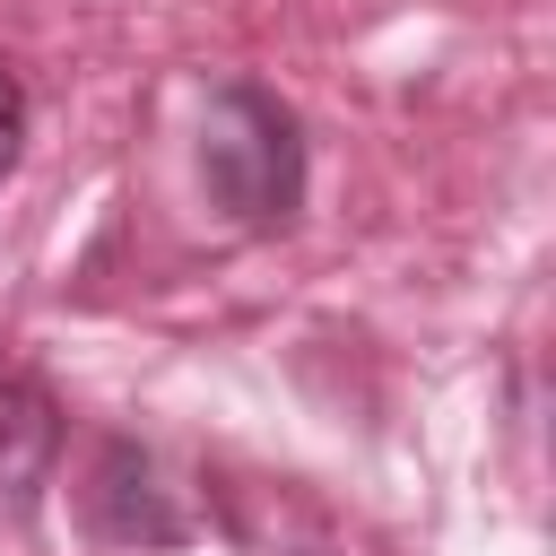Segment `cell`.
Wrapping results in <instances>:
<instances>
[{
  "label": "cell",
  "mask_w": 556,
  "mask_h": 556,
  "mask_svg": "<svg viewBox=\"0 0 556 556\" xmlns=\"http://www.w3.org/2000/svg\"><path fill=\"white\" fill-rule=\"evenodd\" d=\"M200 182L235 226H287L304 200V139L269 87H226L200 122Z\"/></svg>",
  "instance_id": "cell-1"
},
{
  "label": "cell",
  "mask_w": 556,
  "mask_h": 556,
  "mask_svg": "<svg viewBox=\"0 0 556 556\" xmlns=\"http://www.w3.org/2000/svg\"><path fill=\"white\" fill-rule=\"evenodd\" d=\"M52 443H61V417H52V400L35 391V382H0V486H35V469L52 460Z\"/></svg>",
  "instance_id": "cell-2"
},
{
  "label": "cell",
  "mask_w": 556,
  "mask_h": 556,
  "mask_svg": "<svg viewBox=\"0 0 556 556\" xmlns=\"http://www.w3.org/2000/svg\"><path fill=\"white\" fill-rule=\"evenodd\" d=\"M17 139H26V87L0 70V174L17 165Z\"/></svg>",
  "instance_id": "cell-3"
}]
</instances>
